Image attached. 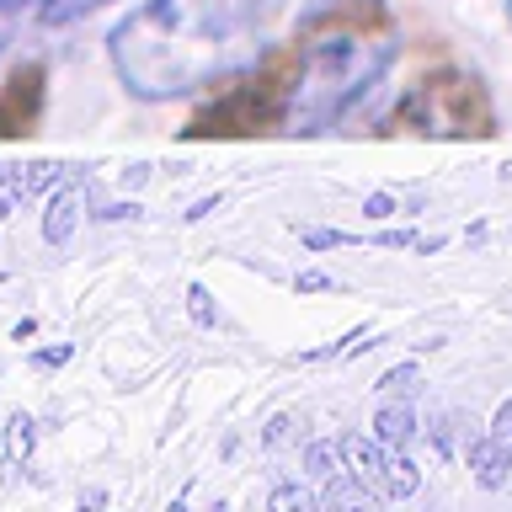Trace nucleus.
<instances>
[{
	"label": "nucleus",
	"mask_w": 512,
	"mask_h": 512,
	"mask_svg": "<svg viewBox=\"0 0 512 512\" xmlns=\"http://www.w3.org/2000/svg\"><path fill=\"white\" fill-rule=\"evenodd\" d=\"M283 0H144L107 32V64L139 102H182L267 54Z\"/></svg>",
	"instance_id": "f257e3e1"
},
{
	"label": "nucleus",
	"mask_w": 512,
	"mask_h": 512,
	"mask_svg": "<svg viewBox=\"0 0 512 512\" xmlns=\"http://www.w3.org/2000/svg\"><path fill=\"white\" fill-rule=\"evenodd\" d=\"M395 59H400L395 38L363 43V38H352V32L315 38L299 54L294 80L283 86V128L299 139L331 134L336 123H347L352 112L390 80Z\"/></svg>",
	"instance_id": "f03ea898"
},
{
	"label": "nucleus",
	"mask_w": 512,
	"mask_h": 512,
	"mask_svg": "<svg viewBox=\"0 0 512 512\" xmlns=\"http://www.w3.org/2000/svg\"><path fill=\"white\" fill-rule=\"evenodd\" d=\"M464 459H470V470H475V480L486 491H502L507 486V475H512V400L496 406L491 427L475 432L470 448H464Z\"/></svg>",
	"instance_id": "7ed1b4c3"
},
{
	"label": "nucleus",
	"mask_w": 512,
	"mask_h": 512,
	"mask_svg": "<svg viewBox=\"0 0 512 512\" xmlns=\"http://www.w3.org/2000/svg\"><path fill=\"white\" fill-rule=\"evenodd\" d=\"M80 219H86V214H80V187H70V182L54 187V192H48V203H43V240H48V246H64V240L75 235Z\"/></svg>",
	"instance_id": "20e7f679"
},
{
	"label": "nucleus",
	"mask_w": 512,
	"mask_h": 512,
	"mask_svg": "<svg viewBox=\"0 0 512 512\" xmlns=\"http://www.w3.org/2000/svg\"><path fill=\"white\" fill-rule=\"evenodd\" d=\"M374 438L390 448V454H406V448L416 443V411H411V400H379Z\"/></svg>",
	"instance_id": "39448f33"
},
{
	"label": "nucleus",
	"mask_w": 512,
	"mask_h": 512,
	"mask_svg": "<svg viewBox=\"0 0 512 512\" xmlns=\"http://www.w3.org/2000/svg\"><path fill=\"white\" fill-rule=\"evenodd\" d=\"M320 502H326V512H379L374 486H368L363 475H352V470H336L326 480V491H320Z\"/></svg>",
	"instance_id": "423d86ee"
},
{
	"label": "nucleus",
	"mask_w": 512,
	"mask_h": 512,
	"mask_svg": "<svg viewBox=\"0 0 512 512\" xmlns=\"http://www.w3.org/2000/svg\"><path fill=\"white\" fill-rule=\"evenodd\" d=\"M342 459L352 475H363L368 486H384V464H390V448L379 438H363V432H342Z\"/></svg>",
	"instance_id": "0eeeda50"
},
{
	"label": "nucleus",
	"mask_w": 512,
	"mask_h": 512,
	"mask_svg": "<svg viewBox=\"0 0 512 512\" xmlns=\"http://www.w3.org/2000/svg\"><path fill=\"white\" fill-rule=\"evenodd\" d=\"M336 470H347L342 438H315L310 448H304V475H310V480H331Z\"/></svg>",
	"instance_id": "6e6552de"
},
{
	"label": "nucleus",
	"mask_w": 512,
	"mask_h": 512,
	"mask_svg": "<svg viewBox=\"0 0 512 512\" xmlns=\"http://www.w3.org/2000/svg\"><path fill=\"white\" fill-rule=\"evenodd\" d=\"M102 6H112V0H43L38 22L43 27H75V22H86V16L102 11Z\"/></svg>",
	"instance_id": "1a4fd4ad"
},
{
	"label": "nucleus",
	"mask_w": 512,
	"mask_h": 512,
	"mask_svg": "<svg viewBox=\"0 0 512 512\" xmlns=\"http://www.w3.org/2000/svg\"><path fill=\"white\" fill-rule=\"evenodd\" d=\"M416 486H422V470L406 459V454H390V464H384V496L390 502H406V496H416Z\"/></svg>",
	"instance_id": "9d476101"
},
{
	"label": "nucleus",
	"mask_w": 512,
	"mask_h": 512,
	"mask_svg": "<svg viewBox=\"0 0 512 512\" xmlns=\"http://www.w3.org/2000/svg\"><path fill=\"white\" fill-rule=\"evenodd\" d=\"M32 443H38V422H32L27 411H16L11 422H6V464L22 470V464L32 459Z\"/></svg>",
	"instance_id": "9b49d317"
},
{
	"label": "nucleus",
	"mask_w": 512,
	"mask_h": 512,
	"mask_svg": "<svg viewBox=\"0 0 512 512\" xmlns=\"http://www.w3.org/2000/svg\"><path fill=\"white\" fill-rule=\"evenodd\" d=\"M267 512H326V502H320L315 491L294 486V480H283V486H272V496H267Z\"/></svg>",
	"instance_id": "f8f14e48"
},
{
	"label": "nucleus",
	"mask_w": 512,
	"mask_h": 512,
	"mask_svg": "<svg viewBox=\"0 0 512 512\" xmlns=\"http://www.w3.org/2000/svg\"><path fill=\"white\" fill-rule=\"evenodd\" d=\"M38 6H43V0H0V59L11 54L16 32H22V22H27Z\"/></svg>",
	"instance_id": "ddd939ff"
},
{
	"label": "nucleus",
	"mask_w": 512,
	"mask_h": 512,
	"mask_svg": "<svg viewBox=\"0 0 512 512\" xmlns=\"http://www.w3.org/2000/svg\"><path fill=\"white\" fill-rule=\"evenodd\" d=\"M416 384H422V368H416V363H395V368H384V374H379V400H406Z\"/></svg>",
	"instance_id": "4468645a"
},
{
	"label": "nucleus",
	"mask_w": 512,
	"mask_h": 512,
	"mask_svg": "<svg viewBox=\"0 0 512 512\" xmlns=\"http://www.w3.org/2000/svg\"><path fill=\"white\" fill-rule=\"evenodd\" d=\"M304 251H336V246H368V235H347V230H304Z\"/></svg>",
	"instance_id": "2eb2a0df"
},
{
	"label": "nucleus",
	"mask_w": 512,
	"mask_h": 512,
	"mask_svg": "<svg viewBox=\"0 0 512 512\" xmlns=\"http://www.w3.org/2000/svg\"><path fill=\"white\" fill-rule=\"evenodd\" d=\"M187 310H192L198 326H214V320H219V310H214V299H208L203 283H187Z\"/></svg>",
	"instance_id": "dca6fc26"
},
{
	"label": "nucleus",
	"mask_w": 512,
	"mask_h": 512,
	"mask_svg": "<svg viewBox=\"0 0 512 512\" xmlns=\"http://www.w3.org/2000/svg\"><path fill=\"white\" fill-rule=\"evenodd\" d=\"M288 438H294V416H288V411H278V416H272V422H267L262 443H267V448H283Z\"/></svg>",
	"instance_id": "f3484780"
},
{
	"label": "nucleus",
	"mask_w": 512,
	"mask_h": 512,
	"mask_svg": "<svg viewBox=\"0 0 512 512\" xmlns=\"http://www.w3.org/2000/svg\"><path fill=\"white\" fill-rule=\"evenodd\" d=\"M294 288H299V294H326V288H336V278H331V272H320V267H310V272H299V278H294Z\"/></svg>",
	"instance_id": "a211bd4d"
},
{
	"label": "nucleus",
	"mask_w": 512,
	"mask_h": 512,
	"mask_svg": "<svg viewBox=\"0 0 512 512\" xmlns=\"http://www.w3.org/2000/svg\"><path fill=\"white\" fill-rule=\"evenodd\" d=\"M59 363H70V342H59V347H38V352H32V368H59Z\"/></svg>",
	"instance_id": "6ab92c4d"
},
{
	"label": "nucleus",
	"mask_w": 512,
	"mask_h": 512,
	"mask_svg": "<svg viewBox=\"0 0 512 512\" xmlns=\"http://www.w3.org/2000/svg\"><path fill=\"white\" fill-rule=\"evenodd\" d=\"M363 214H368V219H390V214H395V198H390V192H368V198H363Z\"/></svg>",
	"instance_id": "aec40b11"
},
{
	"label": "nucleus",
	"mask_w": 512,
	"mask_h": 512,
	"mask_svg": "<svg viewBox=\"0 0 512 512\" xmlns=\"http://www.w3.org/2000/svg\"><path fill=\"white\" fill-rule=\"evenodd\" d=\"M139 214H144V208H139L134 198H128V203H107V208H96L91 219H139Z\"/></svg>",
	"instance_id": "412c9836"
},
{
	"label": "nucleus",
	"mask_w": 512,
	"mask_h": 512,
	"mask_svg": "<svg viewBox=\"0 0 512 512\" xmlns=\"http://www.w3.org/2000/svg\"><path fill=\"white\" fill-rule=\"evenodd\" d=\"M214 208H219V192H214V198H198V203H192L182 219H187V224H198V219H208V214H214Z\"/></svg>",
	"instance_id": "4be33fe9"
},
{
	"label": "nucleus",
	"mask_w": 512,
	"mask_h": 512,
	"mask_svg": "<svg viewBox=\"0 0 512 512\" xmlns=\"http://www.w3.org/2000/svg\"><path fill=\"white\" fill-rule=\"evenodd\" d=\"M107 507V491H86L80 496V512H102Z\"/></svg>",
	"instance_id": "5701e85b"
},
{
	"label": "nucleus",
	"mask_w": 512,
	"mask_h": 512,
	"mask_svg": "<svg viewBox=\"0 0 512 512\" xmlns=\"http://www.w3.org/2000/svg\"><path fill=\"white\" fill-rule=\"evenodd\" d=\"M171 512H187V502H171Z\"/></svg>",
	"instance_id": "b1692460"
},
{
	"label": "nucleus",
	"mask_w": 512,
	"mask_h": 512,
	"mask_svg": "<svg viewBox=\"0 0 512 512\" xmlns=\"http://www.w3.org/2000/svg\"><path fill=\"white\" fill-rule=\"evenodd\" d=\"M507 27H512V0H507Z\"/></svg>",
	"instance_id": "393cba45"
},
{
	"label": "nucleus",
	"mask_w": 512,
	"mask_h": 512,
	"mask_svg": "<svg viewBox=\"0 0 512 512\" xmlns=\"http://www.w3.org/2000/svg\"><path fill=\"white\" fill-rule=\"evenodd\" d=\"M214 512H230V507H214Z\"/></svg>",
	"instance_id": "a878e982"
},
{
	"label": "nucleus",
	"mask_w": 512,
	"mask_h": 512,
	"mask_svg": "<svg viewBox=\"0 0 512 512\" xmlns=\"http://www.w3.org/2000/svg\"><path fill=\"white\" fill-rule=\"evenodd\" d=\"M0 283H6V272H0Z\"/></svg>",
	"instance_id": "bb28decb"
}]
</instances>
